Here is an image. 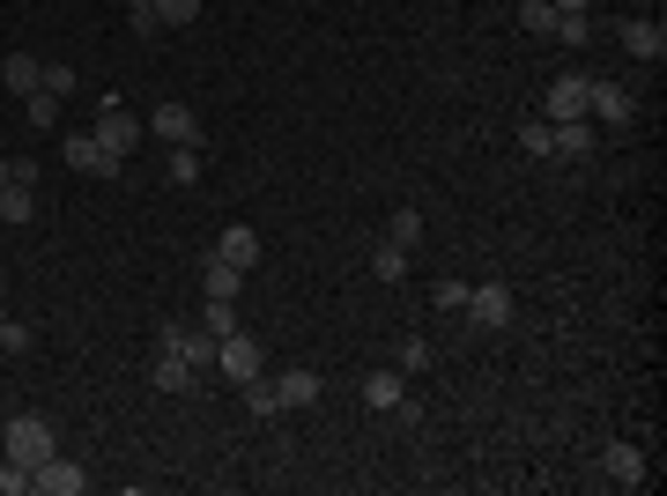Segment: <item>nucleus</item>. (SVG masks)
Wrapping results in <instances>:
<instances>
[{"instance_id": "5", "label": "nucleus", "mask_w": 667, "mask_h": 496, "mask_svg": "<svg viewBox=\"0 0 667 496\" xmlns=\"http://www.w3.org/2000/svg\"><path fill=\"white\" fill-rule=\"evenodd\" d=\"M141 126H149V133H156L164 149H201V119H193L186 104H156V112H149Z\"/></svg>"}, {"instance_id": "13", "label": "nucleus", "mask_w": 667, "mask_h": 496, "mask_svg": "<svg viewBox=\"0 0 667 496\" xmlns=\"http://www.w3.org/2000/svg\"><path fill=\"white\" fill-rule=\"evenodd\" d=\"M601 474H608L616 489H645V453H638V445H608V453H601Z\"/></svg>"}, {"instance_id": "3", "label": "nucleus", "mask_w": 667, "mask_h": 496, "mask_svg": "<svg viewBox=\"0 0 667 496\" xmlns=\"http://www.w3.org/2000/svg\"><path fill=\"white\" fill-rule=\"evenodd\" d=\"M215 371L230 378V385H252V378L267 371V356H260V341L238 327V333H223V341H215Z\"/></svg>"}, {"instance_id": "31", "label": "nucleus", "mask_w": 667, "mask_h": 496, "mask_svg": "<svg viewBox=\"0 0 667 496\" xmlns=\"http://www.w3.org/2000/svg\"><path fill=\"white\" fill-rule=\"evenodd\" d=\"M393 364H401L408 378H423L430 364H438V356H430V341H401V356H393Z\"/></svg>"}, {"instance_id": "7", "label": "nucleus", "mask_w": 667, "mask_h": 496, "mask_svg": "<svg viewBox=\"0 0 667 496\" xmlns=\"http://www.w3.org/2000/svg\"><path fill=\"white\" fill-rule=\"evenodd\" d=\"M616 38H624V52H630V60H645V67H653V60H667V30L653 23V15H630Z\"/></svg>"}, {"instance_id": "29", "label": "nucleus", "mask_w": 667, "mask_h": 496, "mask_svg": "<svg viewBox=\"0 0 667 496\" xmlns=\"http://www.w3.org/2000/svg\"><path fill=\"white\" fill-rule=\"evenodd\" d=\"M201 327L223 341V333H238V304H223V296H209V311H201Z\"/></svg>"}, {"instance_id": "22", "label": "nucleus", "mask_w": 667, "mask_h": 496, "mask_svg": "<svg viewBox=\"0 0 667 496\" xmlns=\"http://www.w3.org/2000/svg\"><path fill=\"white\" fill-rule=\"evenodd\" d=\"M156 23H164V30H193V23H201V0H156Z\"/></svg>"}, {"instance_id": "2", "label": "nucleus", "mask_w": 667, "mask_h": 496, "mask_svg": "<svg viewBox=\"0 0 667 496\" xmlns=\"http://www.w3.org/2000/svg\"><path fill=\"white\" fill-rule=\"evenodd\" d=\"M460 311H467V327H475V333H504V327H512V311H519V296L504 290V282H482V290H467Z\"/></svg>"}, {"instance_id": "14", "label": "nucleus", "mask_w": 667, "mask_h": 496, "mask_svg": "<svg viewBox=\"0 0 667 496\" xmlns=\"http://www.w3.org/2000/svg\"><path fill=\"white\" fill-rule=\"evenodd\" d=\"M164 348H178L193 371H201V364H215V333H209V327H178V319H171V327H164Z\"/></svg>"}, {"instance_id": "1", "label": "nucleus", "mask_w": 667, "mask_h": 496, "mask_svg": "<svg viewBox=\"0 0 667 496\" xmlns=\"http://www.w3.org/2000/svg\"><path fill=\"white\" fill-rule=\"evenodd\" d=\"M0 453L15 459V467H45V459L60 453V445H52V422H45V415H8V430H0Z\"/></svg>"}, {"instance_id": "16", "label": "nucleus", "mask_w": 667, "mask_h": 496, "mask_svg": "<svg viewBox=\"0 0 667 496\" xmlns=\"http://www.w3.org/2000/svg\"><path fill=\"white\" fill-rule=\"evenodd\" d=\"M549 126H556V149H549V156H571V164L593 156V126L586 119H549Z\"/></svg>"}, {"instance_id": "8", "label": "nucleus", "mask_w": 667, "mask_h": 496, "mask_svg": "<svg viewBox=\"0 0 667 496\" xmlns=\"http://www.w3.org/2000/svg\"><path fill=\"white\" fill-rule=\"evenodd\" d=\"M586 82L593 75H556L542 97V119H586Z\"/></svg>"}, {"instance_id": "34", "label": "nucleus", "mask_w": 667, "mask_h": 496, "mask_svg": "<svg viewBox=\"0 0 667 496\" xmlns=\"http://www.w3.org/2000/svg\"><path fill=\"white\" fill-rule=\"evenodd\" d=\"M430 304H438V311H460V304H467V282H438Z\"/></svg>"}, {"instance_id": "35", "label": "nucleus", "mask_w": 667, "mask_h": 496, "mask_svg": "<svg viewBox=\"0 0 667 496\" xmlns=\"http://www.w3.org/2000/svg\"><path fill=\"white\" fill-rule=\"evenodd\" d=\"M0 348H8V356H30V327L8 319V327H0Z\"/></svg>"}, {"instance_id": "19", "label": "nucleus", "mask_w": 667, "mask_h": 496, "mask_svg": "<svg viewBox=\"0 0 667 496\" xmlns=\"http://www.w3.org/2000/svg\"><path fill=\"white\" fill-rule=\"evenodd\" d=\"M30 215H38V186L8 178V186H0V222H30Z\"/></svg>"}, {"instance_id": "26", "label": "nucleus", "mask_w": 667, "mask_h": 496, "mask_svg": "<svg viewBox=\"0 0 667 496\" xmlns=\"http://www.w3.org/2000/svg\"><path fill=\"white\" fill-rule=\"evenodd\" d=\"M519 30L549 38V30H556V8H549V0H519Z\"/></svg>"}, {"instance_id": "36", "label": "nucleus", "mask_w": 667, "mask_h": 496, "mask_svg": "<svg viewBox=\"0 0 667 496\" xmlns=\"http://www.w3.org/2000/svg\"><path fill=\"white\" fill-rule=\"evenodd\" d=\"M549 8H556V15H586L593 0H549Z\"/></svg>"}, {"instance_id": "28", "label": "nucleus", "mask_w": 667, "mask_h": 496, "mask_svg": "<svg viewBox=\"0 0 667 496\" xmlns=\"http://www.w3.org/2000/svg\"><path fill=\"white\" fill-rule=\"evenodd\" d=\"M246 408H252V415H282V400H275V378H267V371L246 385Z\"/></svg>"}, {"instance_id": "23", "label": "nucleus", "mask_w": 667, "mask_h": 496, "mask_svg": "<svg viewBox=\"0 0 667 496\" xmlns=\"http://www.w3.org/2000/svg\"><path fill=\"white\" fill-rule=\"evenodd\" d=\"M372 275H378V282H401V275H408V252L378 238V252H372Z\"/></svg>"}, {"instance_id": "32", "label": "nucleus", "mask_w": 667, "mask_h": 496, "mask_svg": "<svg viewBox=\"0 0 667 496\" xmlns=\"http://www.w3.org/2000/svg\"><path fill=\"white\" fill-rule=\"evenodd\" d=\"M30 489V467H15V459L0 453V496H23Z\"/></svg>"}, {"instance_id": "37", "label": "nucleus", "mask_w": 667, "mask_h": 496, "mask_svg": "<svg viewBox=\"0 0 667 496\" xmlns=\"http://www.w3.org/2000/svg\"><path fill=\"white\" fill-rule=\"evenodd\" d=\"M8 178H15V164H8V156H0V186H8Z\"/></svg>"}, {"instance_id": "38", "label": "nucleus", "mask_w": 667, "mask_h": 496, "mask_svg": "<svg viewBox=\"0 0 667 496\" xmlns=\"http://www.w3.org/2000/svg\"><path fill=\"white\" fill-rule=\"evenodd\" d=\"M126 8H156V0H126Z\"/></svg>"}, {"instance_id": "6", "label": "nucleus", "mask_w": 667, "mask_h": 496, "mask_svg": "<svg viewBox=\"0 0 667 496\" xmlns=\"http://www.w3.org/2000/svg\"><path fill=\"white\" fill-rule=\"evenodd\" d=\"M30 489H45V496H83L89 489V474L83 467H75V459H45V467H30Z\"/></svg>"}, {"instance_id": "4", "label": "nucleus", "mask_w": 667, "mask_h": 496, "mask_svg": "<svg viewBox=\"0 0 667 496\" xmlns=\"http://www.w3.org/2000/svg\"><path fill=\"white\" fill-rule=\"evenodd\" d=\"M89 133H97V149H104V156H134V149H141V133H149V126L134 119V112H126V104H104V112H97V126H89Z\"/></svg>"}, {"instance_id": "12", "label": "nucleus", "mask_w": 667, "mask_h": 496, "mask_svg": "<svg viewBox=\"0 0 667 496\" xmlns=\"http://www.w3.org/2000/svg\"><path fill=\"white\" fill-rule=\"evenodd\" d=\"M215 259H230L238 275H252V267H260V230H246V222H230V230L215 238Z\"/></svg>"}, {"instance_id": "18", "label": "nucleus", "mask_w": 667, "mask_h": 496, "mask_svg": "<svg viewBox=\"0 0 667 496\" xmlns=\"http://www.w3.org/2000/svg\"><path fill=\"white\" fill-rule=\"evenodd\" d=\"M156 385H164V393H193V385H201V371H193L178 348H164V356H156Z\"/></svg>"}, {"instance_id": "11", "label": "nucleus", "mask_w": 667, "mask_h": 496, "mask_svg": "<svg viewBox=\"0 0 667 496\" xmlns=\"http://www.w3.org/2000/svg\"><path fill=\"white\" fill-rule=\"evenodd\" d=\"M401 400H408V371H401V364H393V371H372V378H364V408H372V415H393Z\"/></svg>"}, {"instance_id": "24", "label": "nucleus", "mask_w": 667, "mask_h": 496, "mask_svg": "<svg viewBox=\"0 0 667 496\" xmlns=\"http://www.w3.org/2000/svg\"><path fill=\"white\" fill-rule=\"evenodd\" d=\"M519 149H527V156L542 164L549 149H556V126H549V119H527V126H519Z\"/></svg>"}, {"instance_id": "21", "label": "nucleus", "mask_w": 667, "mask_h": 496, "mask_svg": "<svg viewBox=\"0 0 667 496\" xmlns=\"http://www.w3.org/2000/svg\"><path fill=\"white\" fill-rule=\"evenodd\" d=\"M556 44H571V52H586L593 44V15H556V30H549Z\"/></svg>"}, {"instance_id": "25", "label": "nucleus", "mask_w": 667, "mask_h": 496, "mask_svg": "<svg viewBox=\"0 0 667 496\" xmlns=\"http://www.w3.org/2000/svg\"><path fill=\"white\" fill-rule=\"evenodd\" d=\"M416 238H423V215H416V207H401V215L386 222V245H401V252H408Z\"/></svg>"}, {"instance_id": "15", "label": "nucleus", "mask_w": 667, "mask_h": 496, "mask_svg": "<svg viewBox=\"0 0 667 496\" xmlns=\"http://www.w3.org/2000/svg\"><path fill=\"white\" fill-rule=\"evenodd\" d=\"M38 75H45L38 52H8V60H0V82L15 89V97H30V89H38Z\"/></svg>"}, {"instance_id": "17", "label": "nucleus", "mask_w": 667, "mask_h": 496, "mask_svg": "<svg viewBox=\"0 0 667 496\" xmlns=\"http://www.w3.org/2000/svg\"><path fill=\"white\" fill-rule=\"evenodd\" d=\"M201 290H209V296H223V304H238V290H246V275H238L230 259H215V252H209V267H201Z\"/></svg>"}, {"instance_id": "27", "label": "nucleus", "mask_w": 667, "mask_h": 496, "mask_svg": "<svg viewBox=\"0 0 667 496\" xmlns=\"http://www.w3.org/2000/svg\"><path fill=\"white\" fill-rule=\"evenodd\" d=\"M75 82H83V75H75V67H67V60H45V75H38V89H52V97H75Z\"/></svg>"}, {"instance_id": "33", "label": "nucleus", "mask_w": 667, "mask_h": 496, "mask_svg": "<svg viewBox=\"0 0 667 496\" xmlns=\"http://www.w3.org/2000/svg\"><path fill=\"white\" fill-rule=\"evenodd\" d=\"M126 15H134V38L149 44V38H164V23H156V8H126Z\"/></svg>"}, {"instance_id": "20", "label": "nucleus", "mask_w": 667, "mask_h": 496, "mask_svg": "<svg viewBox=\"0 0 667 496\" xmlns=\"http://www.w3.org/2000/svg\"><path fill=\"white\" fill-rule=\"evenodd\" d=\"M23 126H60V97H52V89H30V97H23Z\"/></svg>"}, {"instance_id": "39", "label": "nucleus", "mask_w": 667, "mask_h": 496, "mask_svg": "<svg viewBox=\"0 0 667 496\" xmlns=\"http://www.w3.org/2000/svg\"><path fill=\"white\" fill-rule=\"evenodd\" d=\"M0 327H8V311H0Z\"/></svg>"}, {"instance_id": "10", "label": "nucleus", "mask_w": 667, "mask_h": 496, "mask_svg": "<svg viewBox=\"0 0 667 496\" xmlns=\"http://www.w3.org/2000/svg\"><path fill=\"white\" fill-rule=\"evenodd\" d=\"M319 393H327V378H319V371H304V364L275 378V400H282L290 415H297V408H319Z\"/></svg>"}, {"instance_id": "30", "label": "nucleus", "mask_w": 667, "mask_h": 496, "mask_svg": "<svg viewBox=\"0 0 667 496\" xmlns=\"http://www.w3.org/2000/svg\"><path fill=\"white\" fill-rule=\"evenodd\" d=\"M171 186H193V178H201V149H171Z\"/></svg>"}, {"instance_id": "9", "label": "nucleus", "mask_w": 667, "mask_h": 496, "mask_svg": "<svg viewBox=\"0 0 667 496\" xmlns=\"http://www.w3.org/2000/svg\"><path fill=\"white\" fill-rule=\"evenodd\" d=\"M586 119L630 126V89H624V82H586Z\"/></svg>"}]
</instances>
